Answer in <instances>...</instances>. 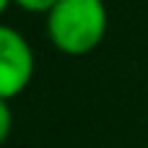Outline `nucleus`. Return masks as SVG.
Wrapping results in <instances>:
<instances>
[{"instance_id": "nucleus-2", "label": "nucleus", "mask_w": 148, "mask_h": 148, "mask_svg": "<svg viewBox=\"0 0 148 148\" xmlns=\"http://www.w3.org/2000/svg\"><path fill=\"white\" fill-rule=\"evenodd\" d=\"M34 75V52L21 31L0 23V99H16Z\"/></svg>"}, {"instance_id": "nucleus-4", "label": "nucleus", "mask_w": 148, "mask_h": 148, "mask_svg": "<svg viewBox=\"0 0 148 148\" xmlns=\"http://www.w3.org/2000/svg\"><path fill=\"white\" fill-rule=\"evenodd\" d=\"M13 3L23 10H29V13H47L57 0H13Z\"/></svg>"}, {"instance_id": "nucleus-5", "label": "nucleus", "mask_w": 148, "mask_h": 148, "mask_svg": "<svg viewBox=\"0 0 148 148\" xmlns=\"http://www.w3.org/2000/svg\"><path fill=\"white\" fill-rule=\"evenodd\" d=\"M10 3H13V0H0V16L8 10V5H10Z\"/></svg>"}, {"instance_id": "nucleus-3", "label": "nucleus", "mask_w": 148, "mask_h": 148, "mask_svg": "<svg viewBox=\"0 0 148 148\" xmlns=\"http://www.w3.org/2000/svg\"><path fill=\"white\" fill-rule=\"evenodd\" d=\"M10 127H13V112H10V104H8V99H0V146L8 140Z\"/></svg>"}, {"instance_id": "nucleus-1", "label": "nucleus", "mask_w": 148, "mask_h": 148, "mask_svg": "<svg viewBox=\"0 0 148 148\" xmlns=\"http://www.w3.org/2000/svg\"><path fill=\"white\" fill-rule=\"evenodd\" d=\"M47 36L57 52L83 57L107 36L104 0H57L47 10Z\"/></svg>"}]
</instances>
